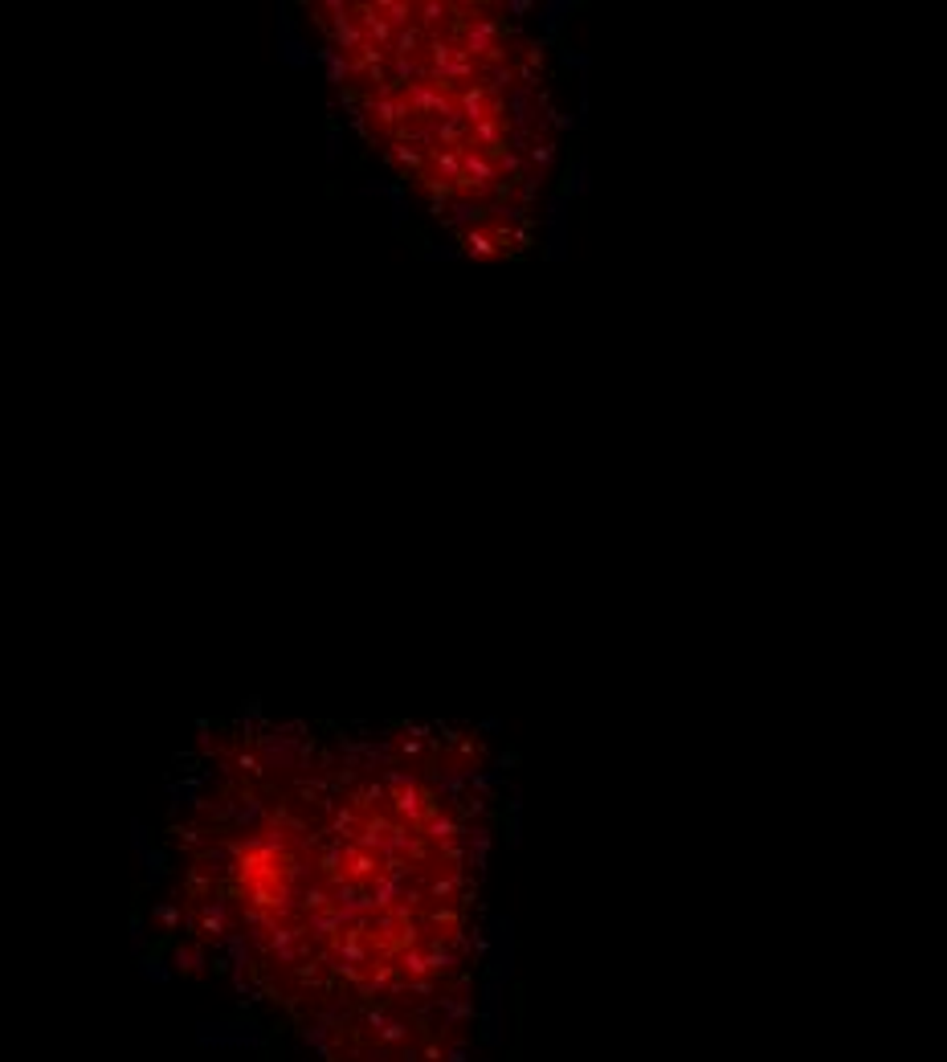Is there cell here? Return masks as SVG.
Segmentation results:
<instances>
[{
  "instance_id": "6da1fadb",
  "label": "cell",
  "mask_w": 947,
  "mask_h": 1062,
  "mask_svg": "<svg viewBox=\"0 0 947 1062\" xmlns=\"http://www.w3.org/2000/svg\"><path fill=\"white\" fill-rule=\"evenodd\" d=\"M319 21L367 139L478 242L548 152L535 46L482 4H327Z\"/></svg>"
},
{
  "instance_id": "7a4b0ae2",
  "label": "cell",
  "mask_w": 947,
  "mask_h": 1062,
  "mask_svg": "<svg viewBox=\"0 0 947 1062\" xmlns=\"http://www.w3.org/2000/svg\"><path fill=\"white\" fill-rule=\"evenodd\" d=\"M266 1025L253 1017H225V1022H201L196 1025V1046L204 1050H258L266 1046Z\"/></svg>"
},
{
  "instance_id": "3957f363",
  "label": "cell",
  "mask_w": 947,
  "mask_h": 1062,
  "mask_svg": "<svg viewBox=\"0 0 947 1062\" xmlns=\"http://www.w3.org/2000/svg\"><path fill=\"white\" fill-rule=\"evenodd\" d=\"M331 1033H335V1025H327V1022H319V1017H315V1022H307L299 1030V1038L315 1054H319V1058H331Z\"/></svg>"
},
{
  "instance_id": "277c9868",
  "label": "cell",
  "mask_w": 947,
  "mask_h": 1062,
  "mask_svg": "<svg viewBox=\"0 0 947 1062\" xmlns=\"http://www.w3.org/2000/svg\"><path fill=\"white\" fill-rule=\"evenodd\" d=\"M139 973L152 981V985H168L172 981V968L160 960V952H147V956H139Z\"/></svg>"
},
{
  "instance_id": "5b68a950",
  "label": "cell",
  "mask_w": 947,
  "mask_h": 1062,
  "mask_svg": "<svg viewBox=\"0 0 947 1062\" xmlns=\"http://www.w3.org/2000/svg\"><path fill=\"white\" fill-rule=\"evenodd\" d=\"M408 1033H413V1025L405 1022V1017H388V1025L376 1033L380 1046H397V1042H408Z\"/></svg>"
},
{
  "instance_id": "8992f818",
  "label": "cell",
  "mask_w": 947,
  "mask_h": 1062,
  "mask_svg": "<svg viewBox=\"0 0 947 1062\" xmlns=\"http://www.w3.org/2000/svg\"><path fill=\"white\" fill-rule=\"evenodd\" d=\"M155 916H160V919H164V927H168V932H172V927H176V924H180V911H176V908H172V903H160V908H155Z\"/></svg>"
},
{
  "instance_id": "52a82bcc",
  "label": "cell",
  "mask_w": 947,
  "mask_h": 1062,
  "mask_svg": "<svg viewBox=\"0 0 947 1062\" xmlns=\"http://www.w3.org/2000/svg\"><path fill=\"white\" fill-rule=\"evenodd\" d=\"M445 1062H470V1050H465V1042H454L449 1050H445Z\"/></svg>"
},
{
  "instance_id": "ba28073f",
  "label": "cell",
  "mask_w": 947,
  "mask_h": 1062,
  "mask_svg": "<svg viewBox=\"0 0 947 1062\" xmlns=\"http://www.w3.org/2000/svg\"><path fill=\"white\" fill-rule=\"evenodd\" d=\"M400 1062H425V1054H421V1050H413V1046H408V1050L400 1054Z\"/></svg>"
}]
</instances>
